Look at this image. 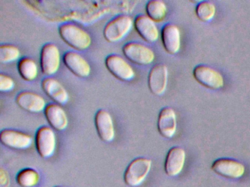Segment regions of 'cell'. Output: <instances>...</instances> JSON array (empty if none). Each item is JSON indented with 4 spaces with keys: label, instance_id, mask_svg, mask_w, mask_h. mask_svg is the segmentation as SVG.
<instances>
[{
    "label": "cell",
    "instance_id": "1",
    "mask_svg": "<svg viewBox=\"0 0 250 187\" xmlns=\"http://www.w3.org/2000/svg\"><path fill=\"white\" fill-rule=\"evenodd\" d=\"M59 33L61 38L74 49L83 51L91 45L92 39L88 32L74 23L61 25Z\"/></svg>",
    "mask_w": 250,
    "mask_h": 187
},
{
    "label": "cell",
    "instance_id": "2",
    "mask_svg": "<svg viewBox=\"0 0 250 187\" xmlns=\"http://www.w3.org/2000/svg\"><path fill=\"white\" fill-rule=\"evenodd\" d=\"M152 161L138 157L130 162L124 172V178L128 187H137L143 184L151 169Z\"/></svg>",
    "mask_w": 250,
    "mask_h": 187
},
{
    "label": "cell",
    "instance_id": "3",
    "mask_svg": "<svg viewBox=\"0 0 250 187\" xmlns=\"http://www.w3.org/2000/svg\"><path fill=\"white\" fill-rule=\"evenodd\" d=\"M133 23L130 16L125 15L117 16L106 23L104 29V37L108 42H118L131 31Z\"/></svg>",
    "mask_w": 250,
    "mask_h": 187
},
{
    "label": "cell",
    "instance_id": "4",
    "mask_svg": "<svg viewBox=\"0 0 250 187\" xmlns=\"http://www.w3.org/2000/svg\"><path fill=\"white\" fill-rule=\"evenodd\" d=\"M123 52L130 61L139 65H147L154 61V52L140 42H130L125 44L123 47Z\"/></svg>",
    "mask_w": 250,
    "mask_h": 187
},
{
    "label": "cell",
    "instance_id": "5",
    "mask_svg": "<svg viewBox=\"0 0 250 187\" xmlns=\"http://www.w3.org/2000/svg\"><path fill=\"white\" fill-rule=\"evenodd\" d=\"M61 65V54L55 44L46 43L42 47L41 52V67L46 75H52L59 70Z\"/></svg>",
    "mask_w": 250,
    "mask_h": 187
},
{
    "label": "cell",
    "instance_id": "6",
    "mask_svg": "<svg viewBox=\"0 0 250 187\" xmlns=\"http://www.w3.org/2000/svg\"><path fill=\"white\" fill-rule=\"evenodd\" d=\"M36 147L39 154L43 159L50 157L56 148V136L51 127L43 126L36 134Z\"/></svg>",
    "mask_w": 250,
    "mask_h": 187
},
{
    "label": "cell",
    "instance_id": "7",
    "mask_svg": "<svg viewBox=\"0 0 250 187\" xmlns=\"http://www.w3.org/2000/svg\"><path fill=\"white\" fill-rule=\"evenodd\" d=\"M211 169L218 175L229 179H238L245 172L244 164L229 158L216 159L212 164Z\"/></svg>",
    "mask_w": 250,
    "mask_h": 187
},
{
    "label": "cell",
    "instance_id": "8",
    "mask_svg": "<svg viewBox=\"0 0 250 187\" xmlns=\"http://www.w3.org/2000/svg\"><path fill=\"white\" fill-rule=\"evenodd\" d=\"M193 75L195 80L205 87L214 90L223 87L224 78L222 75L208 66L203 64L197 66L193 70Z\"/></svg>",
    "mask_w": 250,
    "mask_h": 187
},
{
    "label": "cell",
    "instance_id": "9",
    "mask_svg": "<svg viewBox=\"0 0 250 187\" xmlns=\"http://www.w3.org/2000/svg\"><path fill=\"white\" fill-rule=\"evenodd\" d=\"M105 65L115 77L123 81L131 80L135 76L132 67L122 57L116 54L108 56L105 60Z\"/></svg>",
    "mask_w": 250,
    "mask_h": 187
},
{
    "label": "cell",
    "instance_id": "10",
    "mask_svg": "<svg viewBox=\"0 0 250 187\" xmlns=\"http://www.w3.org/2000/svg\"><path fill=\"white\" fill-rule=\"evenodd\" d=\"M0 141L6 147L14 149H26L33 144V137L27 133L6 129L0 132Z\"/></svg>",
    "mask_w": 250,
    "mask_h": 187
},
{
    "label": "cell",
    "instance_id": "11",
    "mask_svg": "<svg viewBox=\"0 0 250 187\" xmlns=\"http://www.w3.org/2000/svg\"><path fill=\"white\" fill-rule=\"evenodd\" d=\"M168 69L165 64H159L152 67L149 73L148 86L155 95L165 93L167 86Z\"/></svg>",
    "mask_w": 250,
    "mask_h": 187
},
{
    "label": "cell",
    "instance_id": "12",
    "mask_svg": "<svg viewBox=\"0 0 250 187\" xmlns=\"http://www.w3.org/2000/svg\"><path fill=\"white\" fill-rule=\"evenodd\" d=\"M95 124L99 137L104 142H111L115 138V131L113 120L106 110L101 109L96 112Z\"/></svg>",
    "mask_w": 250,
    "mask_h": 187
},
{
    "label": "cell",
    "instance_id": "13",
    "mask_svg": "<svg viewBox=\"0 0 250 187\" xmlns=\"http://www.w3.org/2000/svg\"><path fill=\"white\" fill-rule=\"evenodd\" d=\"M64 64L70 71L80 77H87L90 75L91 67L88 61L78 53L68 51L63 55Z\"/></svg>",
    "mask_w": 250,
    "mask_h": 187
},
{
    "label": "cell",
    "instance_id": "14",
    "mask_svg": "<svg viewBox=\"0 0 250 187\" xmlns=\"http://www.w3.org/2000/svg\"><path fill=\"white\" fill-rule=\"evenodd\" d=\"M186 160V152L182 148L175 146L171 148L167 154L165 162V170L169 176H177L184 168Z\"/></svg>",
    "mask_w": 250,
    "mask_h": 187
},
{
    "label": "cell",
    "instance_id": "15",
    "mask_svg": "<svg viewBox=\"0 0 250 187\" xmlns=\"http://www.w3.org/2000/svg\"><path fill=\"white\" fill-rule=\"evenodd\" d=\"M16 102L20 108L30 112H40L46 107L45 99L41 95L29 91L20 92Z\"/></svg>",
    "mask_w": 250,
    "mask_h": 187
},
{
    "label": "cell",
    "instance_id": "16",
    "mask_svg": "<svg viewBox=\"0 0 250 187\" xmlns=\"http://www.w3.org/2000/svg\"><path fill=\"white\" fill-rule=\"evenodd\" d=\"M158 130L163 137L171 138L176 132V114L172 108L166 107L159 112L157 123Z\"/></svg>",
    "mask_w": 250,
    "mask_h": 187
},
{
    "label": "cell",
    "instance_id": "17",
    "mask_svg": "<svg viewBox=\"0 0 250 187\" xmlns=\"http://www.w3.org/2000/svg\"><path fill=\"white\" fill-rule=\"evenodd\" d=\"M137 33L147 42H155L159 38V30L156 23L146 15H139L134 20Z\"/></svg>",
    "mask_w": 250,
    "mask_h": 187
},
{
    "label": "cell",
    "instance_id": "18",
    "mask_svg": "<svg viewBox=\"0 0 250 187\" xmlns=\"http://www.w3.org/2000/svg\"><path fill=\"white\" fill-rule=\"evenodd\" d=\"M42 89L45 93L58 105H65L69 95L63 86L53 77H46L42 82Z\"/></svg>",
    "mask_w": 250,
    "mask_h": 187
},
{
    "label": "cell",
    "instance_id": "19",
    "mask_svg": "<svg viewBox=\"0 0 250 187\" xmlns=\"http://www.w3.org/2000/svg\"><path fill=\"white\" fill-rule=\"evenodd\" d=\"M162 40L167 52L175 54L181 48V32L178 26L167 23L162 29Z\"/></svg>",
    "mask_w": 250,
    "mask_h": 187
},
{
    "label": "cell",
    "instance_id": "20",
    "mask_svg": "<svg viewBox=\"0 0 250 187\" xmlns=\"http://www.w3.org/2000/svg\"><path fill=\"white\" fill-rule=\"evenodd\" d=\"M44 113L48 122L54 130L62 131L66 129L68 116L61 105L57 103L49 104L45 108Z\"/></svg>",
    "mask_w": 250,
    "mask_h": 187
},
{
    "label": "cell",
    "instance_id": "21",
    "mask_svg": "<svg viewBox=\"0 0 250 187\" xmlns=\"http://www.w3.org/2000/svg\"><path fill=\"white\" fill-rule=\"evenodd\" d=\"M18 70L20 75L27 81H33L37 77L39 68L33 58L24 57L18 63Z\"/></svg>",
    "mask_w": 250,
    "mask_h": 187
},
{
    "label": "cell",
    "instance_id": "22",
    "mask_svg": "<svg viewBox=\"0 0 250 187\" xmlns=\"http://www.w3.org/2000/svg\"><path fill=\"white\" fill-rule=\"evenodd\" d=\"M16 179L21 187H35L40 181V174L33 168H24L19 172Z\"/></svg>",
    "mask_w": 250,
    "mask_h": 187
},
{
    "label": "cell",
    "instance_id": "23",
    "mask_svg": "<svg viewBox=\"0 0 250 187\" xmlns=\"http://www.w3.org/2000/svg\"><path fill=\"white\" fill-rule=\"evenodd\" d=\"M146 13L150 19L156 22H161L167 15V6L161 0H151L146 4Z\"/></svg>",
    "mask_w": 250,
    "mask_h": 187
},
{
    "label": "cell",
    "instance_id": "24",
    "mask_svg": "<svg viewBox=\"0 0 250 187\" xmlns=\"http://www.w3.org/2000/svg\"><path fill=\"white\" fill-rule=\"evenodd\" d=\"M216 13L214 4L208 1H203L199 3L196 7V14L200 20L209 21L213 19Z\"/></svg>",
    "mask_w": 250,
    "mask_h": 187
},
{
    "label": "cell",
    "instance_id": "25",
    "mask_svg": "<svg viewBox=\"0 0 250 187\" xmlns=\"http://www.w3.org/2000/svg\"><path fill=\"white\" fill-rule=\"evenodd\" d=\"M20 53L18 47L11 44L0 45V62L9 63L20 58Z\"/></svg>",
    "mask_w": 250,
    "mask_h": 187
},
{
    "label": "cell",
    "instance_id": "26",
    "mask_svg": "<svg viewBox=\"0 0 250 187\" xmlns=\"http://www.w3.org/2000/svg\"><path fill=\"white\" fill-rule=\"evenodd\" d=\"M15 86L14 79L7 75L0 74V91L2 92H9L13 90Z\"/></svg>",
    "mask_w": 250,
    "mask_h": 187
},
{
    "label": "cell",
    "instance_id": "27",
    "mask_svg": "<svg viewBox=\"0 0 250 187\" xmlns=\"http://www.w3.org/2000/svg\"><path fill=\"white\" fill-rule=\"evenodd\" d=\"M10 184L9 175L4 169H0V186L1 187H8Z\"/></svg>",
    "mask_w": 250,
    "mask_h": 187
},
{
    "label": "cell",
    "instance_id": "28",
    "mask_svg": "<svg viewBox=\"0 0 250 187\" xmlns=\"http://www.w3.org/2000/svg\"><path fill=\"white\" fill-rule=\"evenodd\" d=\"M59 187V186H58V187Z\"/></svg>",
    "mask_w": 250,
    "mask_h": 187
}]
</instances>
